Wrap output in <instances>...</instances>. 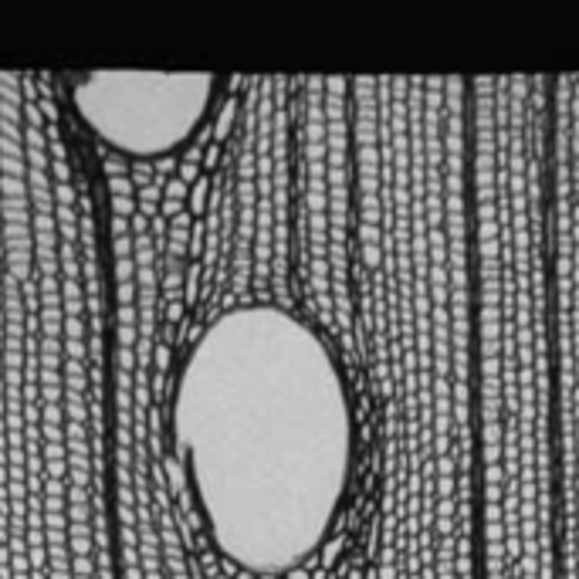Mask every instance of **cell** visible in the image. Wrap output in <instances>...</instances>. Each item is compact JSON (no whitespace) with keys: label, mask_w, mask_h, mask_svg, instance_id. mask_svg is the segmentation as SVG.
<instances>
[{"label":"cell","mask_w":579,"mask_h":579,"mask_svg":"<svg viewBox=\"0 0 579 579\" xmlns=\"http://www.w3.org/2000/svg\"><path fill=\"white\" fill-rule=\"evenodd\" d=\"M356 305L386 413L379 579L413 569L417 522L441 494L447 444L468 420L447 383L471 366L468 78H349ZM447 481V478H444Z\"/></svg>","instance_id":"cell-1"},{"label":"cell","mask_w":579,"mask_h":579,"mask_svg":"<svg viewBox=\"0 0 579 579\" xmlns=\"http://www.w3.org/2000/svg\"><path fill=\"white\" fill-rule=\"evenodd\" d=\"M166 434L203 535L251 576L312 562L353 494L359 417L342 349L267 298L214 315L173 376Z\"/></svg>","instance_id":"cell-2"},{"label":"cell","mask_w":579,"mask_h":579,"mask_svg":"<svg viewBox=\"0 0 579 579\" xmlns=\"http://www.w3.org/2000/svg\"><path fill=\"white\" fill-rule=\"evenodd\" d=\"M552 78H468L481 579H559Z\"/></svg>","instance_id":"cell-3"},{"label":"cell","mask_w":579,"mask_h":579,"mask_svg":"<svg viewBox=\"0 0 579 579\" xmlns=\"http://www.w3.org/2000/svg\"><path fill=\"white\" fill-rule=\"evenodd\" d=\"M214 71H82L65 85L71 119L115 156L153 163L179 153L221 98Z\"/></svg>","instance_id":"cell-4"}]
</instances>
